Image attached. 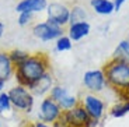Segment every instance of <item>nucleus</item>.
Instances as JSON below:
<instances>
[{"label": "nucleus", "mask_w": 129, "mask_h": 127, "mask_svg": "<svg viewBox=\"0 0 129 127\" xmlns=\"http://www.w3.org/2000/svg\"><path fill=\"white\" fill-rule=\"evenodd\" d=\"M11 101V105L18 112H24V113H31L34 109V95L31 94L28 88L21 87L17 84L16 87L10 88V91L7 92Z\"/></svg>", "instance_id": "7ed1b4c3"}, {"label": "nucleus", "mask_w": 129, "mask_h": 127, "mask_svg": "<svg viewBox=\"0 0 129 127\" xmlns=\"http://www.w3.org/2000/svg\"><path fill=\"white\" fill-rule=\"evenodd\" d=\"M128 41H129V32H128Z\"/></svg>", "instance_id": "cd10ccee"}, {"label": "nucleus", "mask_w": 129, "mask_h": 127, "mask_svg": "<svg viewBox=\"0 0 129 127\" xmlns=\"http://www.w3.org/2000/svg\"><path fill=\"white\" fill-rule=\"evenodd\" d=\"M90 4L94 11L100 16H110L115 11L112 0H91Z\"/></svg>", "instance_id": "ddd939ff"}, {"label": "nucleus", "mask_w": 129, "mask_h": 127, "mask_svg": "<svg viewBox=\"0 0 129 127\" xmlns=\"http://www.w3.org/2000/svg\"><path fill=\"white\" fill-rule=\"evenodd\" d=\"M80 103L84 106V109L87 110L88 116L93 120V126L97 127L103 120L104 114H105V102L103 98L97 95V94H84L80 99Z\"/></svg>", "instance_id": "20e7f679"}, {"label": "nucleus", "mask_w": 129, "mask_h": 127, "mask_svg": "<svg viewBox=\"0 0 129 127\" xmlns=\"http://www.w3.org/2000/svg\"><path fill=\"white\" fill-rule=\"evenodd\" d=\"M52 87H53V78H52V74L48 71L45 76H42L38 81L32 84L28 89L31 91V94L34 96H44L46 94L49 95Z\"/></svg>", "instance_id": "1a4fd4ad"}, {"label": "nucleus", "mask_w": 129, "mask_h": 127, "mask_svg": "<svg viewBox=\"0 0 129 127\" xmlns=\"http://www.w3.org/2000/svg\"><path fill=\"white\" fill-rule=\"evenodd\" d=\"M32 127H53L52 124H48V123H44V121H35V123H32Z\"/></svg>", "instance_id": "b1692460"}, {"label": "nucleus", "mask_w": 129, "mask_h": 127, "mask_svg": "<svg viewBox=\"0 0 129 127\" xmlns=\"http://www.w3.org/2000/svg\"><path fill=\"white\" fill-rule=\"evenodd\" d=\"M87 17H88V14L86 11V9L79 6V4H76V6H73L70 9V21H69V25L74 24V22L87 21Z\"/></svg>", "instance_id": "2eb2a0df"}, {"label": "nucleus", "mask_w": 129, "mask_h": 127, "mask_svg": "<svg viewBox=\"0 0 129 127\" xmlns=\"http://www.w3.org/2000/svg\"><path fill=\"white\" fill-rule=\"evenodd\" d=\"M3 34H4V24L3 22H0V38L3 36Z\"/></svg>", "instance_id": "393cba45"}, {"label": "nucleus", "mask_w": 129, "mask_h": 127, "mask_svg": "<svg viewBox=\"0 0 129 127\" xmlns=\"http://www.w3.org/2000/svg\"><path fill=\"white\" fill-rule=\"evenodd\" d=\"M48 20L53 21L60 27L68 25L70 21V9L63 3H51L46 7Z\"/></svg>", "instance_id": "6e6552de"}, {"label": "nucleus", "mask_w": 129, "mask_h": 127, "mask_svg": "<svg viewBox=\"0 0 129 127\" xmlns=\"http://www.w3.org/2000/svg\"><path fill=\"white\" fill-rule=\"evenodd\" d=\"M62 109L59 106L58 102H55L49 95H46L45 98L41 101L38 110V120L44 121L48 124H53L62 114Z\"/></svg>", "instance_id": "423d86ee"}, {"label": "nucleus", "mask_w": 129, "mask_h": 127, "mask_svg": "<svg viewBox=\"0 0 129 127\" xmlns=\"http://www.w3.org/2000/svg\"><path fill=\"white\" fill-rule=\"evenodd\" d=\"M68 94H69L68 88H64V87H62V85H53L52 89H51V92H49V96H51L55 102L59 103Z\"/></svg>", "instance_id": "aec40b11"}, {"label": "nucleus", "mask_w": 129, "mask_h": 127, "mask_svg": "<svg viewBox=\"0 0 129 127\" xmlns=\"http://www.w3.org/2000/svg\"><path fill=\"white\" fill-rule=\"evenodd\" d=\"M4 84H6V83H4L3 80H0V92H3V89H4Z\"/></svg>", "instance_id": "bb28decb"}, {"label": "nucleus", "mask_w": 129, "mask_h": 127, "mask_svg": "<svg viewBox=\"0 0 129 127\" xmlns=\"http://www.w3.org/2000/svg\"><path fill=\"white\" fill-rule=\"evenodd\" d=\"M91 31V25L87 21H81V22H74L70 24L68 28V36L73 42H77L80 39L86 38Z\"/></svg>", "instance_id": "9b49d317"}, {"label": "nucleus", "mask_w": 129, "mask_h": 127, "mask_svg": "<svg viewBox=\"0 0 129 127\" xmlns=\"http://www.w3.org/2000/svg\"><path fill=\"white\" fill-rule=\"evenodd\" d=\"M9 57H10V60L13 61L14 67H18L20 64H23L29 57V53L24 50H20V49H13V50L9 52Z\"/></svg>", "instance_id": "f3484780"}, {"label": "nucleus", "mask_w": 129, "mask_h": 127, "mask_svg": "<svg viewBox=\"0 0 129 127\" xmlns=\"http://www.w3.org/2000/svg\"><path fill=\"white\" fill-rule=\"evenodd\" d=\"M112 57L129 63V41L128 39H123V41H121L118 43V46L115 48V50L112 53Z\"/></svg>", "instance_id": "4468645a"}, {"label": "nucleus", "mask_w": 129, "mask_h": 127, "mask_svg": "<svg viewBox=\"0 0 129 127\" xmlns=\"http://www.w3.org/2000/svg\"><path fill=\"white\" fill-rule=\"evenodd\" d=\"M32 13H18V24L21 27L28 25L29 22L32 21Z\"/></svg>", "instance_id": "4be33fe9"}, {"label": "nucleus", "mask_w": 129, "mask_h": 127, "mask_svg": "<svg viewBox=\"0 0 129 127\" xmlns=\"http://www.w3.org/2000/svg\"><path fill=\"white\" fill-rule=\"evenodd\" d=\"M83 85L84 88L90 91V94H100L108 87L105 78V73L103 69L95 70H87L83 76Z\"/></svg>", "instance_id": "0eeeda50"}, {"label": "nucleus", "mask_w": 129, "mask_h": 127, "mask_svg": "<svg viewBox=\"0 0 129 127\" xmlns=\"http://www.w3.org/2000/svg\"><path fill=\"white\" fill-rule=\"evenodd\" d=\"M16 73V67L13 61L10 60L9 53L0 52V80H3L4 83L9 81Z\"/></svg>", "instance_id": "f8f14e48"}, {"label": "nucleus", "mask_w": 129, "mask_h": 127, "mask_svg": "<svg viewBox=\"0 0 129 127\" xmlns=\"http://www.w3.org/2000/svg\"><path fill=\"white\" fill-rule=\"evenodd\" d=\"M48 7L46 0H20L16 6L17 13H41Z\"/></svg>", "instance_id": "9d476101"}, {"label": "nucleus", "mask_w": 129, "mask_h": 127, "mask_svg": "<svg viewBox=\"0 0 129 127\" xmlns=\"http://www.w3.org/2000/svg\"><path fill=\"white\" fill-rule=\"evenodd\" d=\"M72 46H73V41L69 38L68 35H63L60 36L59 39H56V43H55V49L58 52H66V50H70Z\"/></svg>", "instance_id": "412c9836"}, {"label": "nucleus", "mask_w": 129, "mask_h": 127, "mask_svg": "<svg viewBox=\"0 0 129 127\" xmlns=\"http://www.w3.org/2000/svg\"><path fill=\"white\" fill-rule=\"evenodd\" d=\"M112 2H114V9H115V11H119L122 4L125 3L126 0H112Z\"/></svg>", "instance_id": "5701e85b"}, {"label": "nucleus", "mask_w": 129, "mask_h": 127, "mask_svg": "<svg viewBox=\"0 0 129 127\" xmlns=\"http://www.w3.org/2000/svg\"><path fill=\"white\" fill-rule=\"evenodd\" d=\"M107 84L119 96L129 89V63L111 57L103 67Z\"/></svg>", "instance_id": "f03ea898"}, {"label": "nucleus", "mask_w": 129, "mask_h": 127, "mask_svg": "<svg viewBox=\"0 0 129 127\" xmlns=\"http://www.w3.org/2000/svg\"><path fill=\"white\" fill-rule=\"evenodd\" d=\"M129 113V101H121V102H116L115 105L110 109V114L112 117H123L125 114Z\"/></svg>", "instance_id": "dca6fc26"}, {"label": "nucleus", "mask_w": 129, "mask_h": 127, "mask_svg": "<svg viewBox=\"0 0 129 127\" xmlns=\"http://www.w3.org/2000/svg\"><path fill=\"white\" fill-rule=\"evenodd\" d=\"M79 103H80V99H79L77 96L68 94V95L59 102V106H60L62 110H72V109H73L74 106H77Z\"/></svg>", "instance_id": "a211bd4d"}, {"label": "nucleus", "mask_w": 129, "mask_h": 127, "mask_svg": "<svg viewBox=\"0 0 129 127\" xmlns=\"http://www.w3.org/2000/svg\"><path fill=\"white\" fill-rule=\"evenodd\" d=\"M63 27L55 24L51 20H46L44 22L35 24L32 28V35L37 39L42 42H49V41H56L60 36H63Z\"/></svg>", "instance_id": "39448f33"}, {"label": "nucleus", "mask_w": 129, "mask_h": 127, "mask_svg": "<svg viewBox=\"0 0 129 127\" xmlns=\"http://www.w3.org/2000/svg\"><path fill=\"white\" fill-rule=\"evenodd\" d=\"M20 127H32V123H29V121H25V123H23Z\"/></svg>", "instance_id": "a878e982"}, {"label": "nucleus", "mask_w": 129, "mask_h": 127, "mask_svg": "<svg viewBox=\"0 0 129 127\" xmlns=\"http://www.w3.org/2000/svg\"><path fill=\"white\" fill-rule=\"evenodd\" d=\"M49 71V57L45 53H34L29 54V57L16 67V77L18 85L29 88L32 84L38 81L42 76H45Z\"/></svg>", "instance_id": "f257e3e1"}, {"label": "nucleus", "mask_w": 129, "mask_h": 127, "mask_svg": "<svg viewBox=\"0 0 129 127\" xmlns=\"http://www.w3.org/2000/svg\"><path fill=\"white\" fill-rule=\"evenodd\" d=\"M0 127H2V120H0Z\"/></svg>", "instance_id": "c85d7f7f"}, {"label": "nucleus", "mask_w": 129, "mask_h": 127, "mask_svg": "<svg viewBox=\"0 0 129 127\" xmlns=\"http://www.w3.org/2000/svg\"><path fill=\"white\" fill-rule=\"evenodd\" d=\"M11 109H13V105H11L9 94L7 92H0V114L6 116L9 112H11Z\"/></svg>", "instance_id": "6ab92c4d"}]
</instances>
